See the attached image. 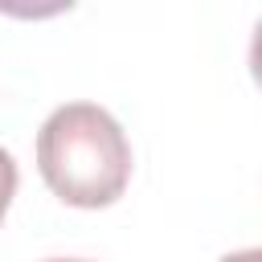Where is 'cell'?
I'll use <instances>...</instances> for the list:
<instances>
[{
  "label": "cell",
  "instance_id": "obj_5",
  "mask_svg": "<svg viewBox=\"0 0 262 262\" xmlns=\"http://www.w3.org/2000/svg\"><path fill=\"white\" fill-rule=\"evenodd\" d=\"M45 262H86V258H45Z\"/></svg>",
  "mask_w": 262,
  "mask_h": 262
},
{
  "label": "cell",
  "instance_id": "obj_3",
  "mask_svg": "<svg viewBox=\"0 0 262 262\" xmlns=\"http://www.w3.org/2000/svg\"><path fill=\"white\" fill-rule=\"evenodd\" d=\"M250 74L262 86V20L254 25V41H250Z\"/></svg>",
  "mask_w": 262,
  "mask_h": 262
},
{
  "label": "cell",
  "instance_id": "obj_2",
  "mask_svg": "<svg viewBox=\"0 0 262 262\" xmlns=\"http://www.w3.org/2000/svg\"><path fill=\"white\" fill-rule=\"evenodd\" d=\"M12 196H16V160L0 147V221H4L8 205H12Z\"/></svg>",
  "mask_w": 262,
  "mask_h": 262
},
{
  "label": "cell",
  "instance_id": "obj_4",
  "mask_svg": "<svg viewBox=\"0 0 262 262\" xmlns=\"http://www.w3.org/2000/svg\"><path fill=\"white\" fill-rule=\"evenodd\" d=\"M221 262H262V246H258V250H237V254H225Z\"/></svg>",
  "mask_w": 262,
  "mask_h": 262
},
{
  "label": "cell",
  "instance_id": "obj_1",
  "mask_svg": "<svg viewBox=\"0 0 262 262\" xmlns=\"http://www.w3.org/2000/svg\"><path fill=\"white\" fill-rule=\"evenodd\" d=\"M37 168L57 201L102 209L131 180V143L98 102H66L37 131Z\"/></svg>",
  "mask_w": 262,
  "mask_h": 262
}]
</instances>
